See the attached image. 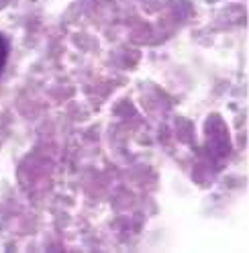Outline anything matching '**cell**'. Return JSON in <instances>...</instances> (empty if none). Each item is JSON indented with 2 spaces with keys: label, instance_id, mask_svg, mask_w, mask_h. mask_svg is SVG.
I'll return each instance as SVG.
<instances>
[{
  "label": "cell",
  "instance_id": "1",
  "mask_svg": "<svg viewBox=\"0 0 249 253\" xmlns=\"http://www.w3.org/2000/svg\"><path fill=\"white\" fill-rule=\"evenodd\" d=\"M8 51H10V43L8 39L0 33V74H2L4 66H6V59H8Z\"/></svg>",
  "mask_w": 249,
  "mask_h": 253
}]
</instances>
